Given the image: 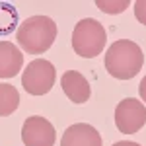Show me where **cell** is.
<instances>
[{
  "instance_id": "cell-1",
  "label": "cell",
  "mask_w": 146,
  "mask_h": 146,
  "mask_svg": "<svg viewBox=\"0 0 146 146\" xmlns=\"http://www.w3.org/2000/svg\"><path fill=\"white\" fill-rule=\"evenodd\" d=\"M105 70L117 80H133L144 64V53L140 45L131 39H119L109 45L105 58Z\"/></svg>"
},
{
  "instance_id": "cell-2",
  "label": "cell",
  "mask_w": 146,
  "mask_h": 146,
  "mask_svg": "<svg viewBox=\"0 0 146 146\" xmlns=\"http://www.w3.org/2000/svg\"><path fill=\"white\" fill-rule=\"evenodd\" d=\"M18 45L29 55H41L51 49L56 39V23L49 16H31L16 29Z\"/></svg>"
},
{
  "instance_id": "cell-3",
  "label": "cell",
  "mask_w": 146,
  "mask_h": 146,
  "mask_svg": "<svg viewBox=\"0 0 146 146\" xmlns=\"http://www.w3.org/2000/svg\"><path fill=\"white\" fill-rule=\"evenodd\" d=\"M107 33L98 20L84 18L74 25L72 31V49L82 58H94L105 49Z\"/></svg>"
},
{
  "instance_id": "cell-4",
  "label": "cell",
  "mask_w": 146,
  "mask_h": 146,
  "mask_svg": "<svg viewBox=\"0 0 146 146\" xmlns=\"http://www.w3.org/2000/svg\"><path fill=\"white\" fill-rule=\"evenodd\" d=\"M56 70L47 58L31 60L22 74V86L29 96H45L53 90Z\"/></svg>"
},
{
  "instance_id": "cell-5",
  "label": "cell",
  "mask_w": 146,
  "mask_h": 146,
  "mask_svg": "<svg viewBox=\"0 0 146 146\" xmlns=\"http://www.w3.org/2000/svg\"><path fill=\"white\" fill-rule=\"evenodd\" d=\"M115 125L119 133L135 135L146 125V107L136 98H125L115 107Z\"/></svg>"
},
{
  "instance_id": "cell-6",
  "label": "cell",
  "mask_w": 146,
  "mask_h": 146,
  "mask_svg": "<svg viewBox=\"0 0 146 146\" xmlns=\"http://www.w3.org/2000/svg\"><path fill=\"white\" fill-rule=\"evenodd\" d=\"M22 140L25 146H53L56 140L55 127L41 115H31L23 121Z\"/></svg>"
},
{
  "instance_id": "cell-7",
  "label": "cell",
  "mask_w": 146,
  "mask_h": 146,
  "mask_svg": "<svg viewBox=\"0 0 146 146\" xmlns=\"http://www.w3.org/2000/svg\"><path fill=\"white\" fill-rule=\"evenodd\" d=\"M60 88L64 92L68 100L72 103H86L92 96V88H90V82L80 74L78 70H66L60 78Z\"/></svg>"
},
{
  "instance_id": "cell-8",
  "label": "cell",
  "mask_w": 146,
  "mask_h": 146,
  "mask_svg": "<svg viewBox=\"0 0 146 146\" xmlns=\"http://www.w3.org/2000/svg\"><path fill=\"white\" fill-rule=\"evenodd\" d=\"M60 146H101V136L92 125L74 123L62 133Z\"/></svg>"
},
{
  "instance_id": "cell-9",
  "label": "cell",
  "mask_w": 146,
  "mask_h": 146,
  "mask_svg": "<svg viewBox=\"0 0 146 146\" xmlns=\"http://www.w3.org/2000/svg\"><path fill=\"white\" fill-rule=\"evenodd\" d=\"M23 66V55L10 41H0V78H14Z\"/></svg>"
},
{
  "instance_id": "cell-10",
  "label": "cell",
  "mask_w": 146,
  "mask_h": 146,
  "mask_svg": "<svg viewBox=\"0 0 146 146\" xmlns=\"http://www.w3.org/2000/svg\"><path fill=\"white\" fill-rule=\"evenodd\" d=\"M20 107V92L12 84H0V117H8Z\"/></svg>"
},
{
  "instance_id": "cell-11",
  "label": "cell",
  "mask_w": 146,
  "mask_h": 146,
  "mask_svg": "<svg viewBox=\"0 0 146 146\" xmlns=\"http://www.w3.org/2000/svg\"><path fill=\"white\" fill-rule=\"evenodd\" d=\"M18 29V10L10 2H0V35H10Z\"/></svg>"
},
{
  "instance_id": "cell-12",
  "label": "cell",
  "mask_w": 146,
  "mask_h": 146,
  "mask_svg": "<svg viewBox=\"0 0 146 146\" xmlns=\"http://www.w3.org/2000/svg\"><path fill=\"white\" fill-rule=\"evenodd\" d=\"M129 4H131L129 0H119V2H113V0H109V2L98 0V2H96V6H98L101 12H105V14H121V12H125L129 8Z\"/></svg>"
},
{
  "instance_id": "cell-13",
  "label": "cell",
  "mask_w": 146,
  "mask_h": 146,
  "mask_svg": "<svg viewBox=\"0 0 146 146\" xmlns=\"http://www.w3.org/2000/svg\"><path fill=\"white\" fill-rule=\"evenodd\" d=\"M133 6H135V16H136V20L142 23V25H146V0H136Z\"/></svg>"
},
{
  "instance_id": "cell-14",
  "label": "cell",
  "mask_w": 146,
  "mask_h": 146,
  "mask_svg": "<svg viewBox=\"0 0 146 146\" xmlns=\"http://www.w3.org/2000/svg\"><path fill=\"white\" fill-rule=\"evenodd\" d=\"M138 94H140V100L144 101V105H146V76L140 80V86H138Z\"/></svg>"
},
{
  "instance_id": "cell-15",
  "label": "cell",
  "mask_w": 146,
  "mask_h": 146,
  "mask_svg": "<svg viewBox=\"0 0 146 146\" xmlns=\"http://www.w3.org/2000/svg\"><path fill=\"white\" fill-rule=\"evenodd\" d=\"M113 146H140L138 142H133V140H119V142H115Z\"/></svg>"
}]
</instances>
